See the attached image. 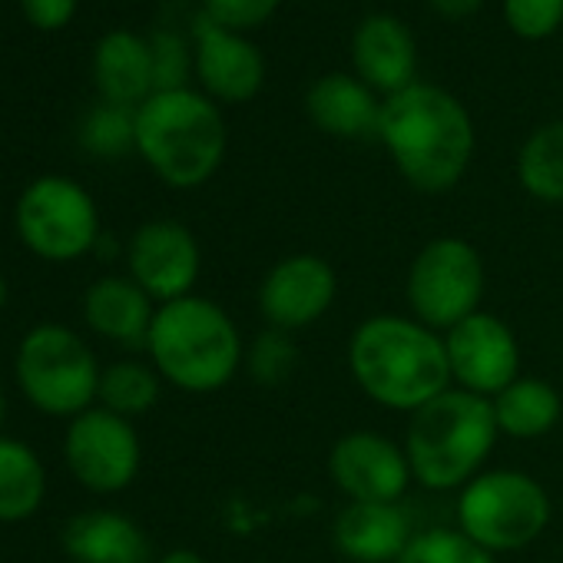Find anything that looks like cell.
<instances>
[{
	"label": "cell",
	"mask_w": 563,
	"mask_h": 563,
	"mask_svg": "<svg viewBox=\"0 0 563 563\" xmlns=\"http://www.w3.org/2000/svg\"><path fill=\"white\" fill-rule=\"evenodd\" d=\"M411 537V517L401 500H349L332 523V543L352 563H398Z\"/></svg>",
	"instance_id": "17"
},
{
	"label": "cell",
	"mask_w": 563,
	"mask_h": 563,
	"mask_svg": "<svg viewBox=\"0 0 563 563\" xmlns=\"http://www.w3.org/2000/svg\"><path fill=\"white\" fill-rule=\"evenodd\" d=\"M382 103L368 84L349 74H325L306 93L309 120L335 140H378Z\"/></svg>",
	"instance_id": "20"
},
{
	"label": "cell",
	"mask_w": 563,
	"mask_h": 563,
	"mask_svg": "<svg viewBox=\"0 0 563 563\" xmlns=\"http://www.w3.org/2000/svg\"><path fill=\"white\" fill-rule=\"evenodd\" d=\"M329 474L349 500L395 504L411 487V464L405 444L378 431H349L332 444Z\"/></svg>",
	"instance_id": "14"
},
{
	"label": "cell",
	"mask_w": 563,
	"mask_h": 563,
	"mask_svg": "<svg viewBox=\"0 0 563 563\" xmlns=\"http://www.w3.org/2000/svg\"><path fill=\"white\" fill-rule=\"evenodd\" d=\"M517 179L540 202H563V120H553L527 136L517 153Z\"/></svg>",
	"instance_id": "25"
},
{
	"label": "cell",
	"mask_w": 563,
	"mask_h": 563,
	"mask_svg": "<svg viewBox=\"0 0 563 563\" xmlns=\"http://www.w3.org/2000/svg\"><path fill=\"white\" fill-rule=\"evenodd\" d=\"M80 146L97 159H120L136 153V110L100 103L80 123Z\"/></svg>",
	"instance_id": "26"
},
{
	"label": "cell",
	"mask_w": 563,
	"mask_h": 563,
	"mask_svg": "<svg viewBox=\"0 0 563 563\" xmlns=\"http://www.w3.org/2000/svg\"><path fill=\"white\" fill-rule=\"evenodd\" d=\"M150 54H153V84H156V93H166V90H186V80H189V51L183 44V37L169 34V31H159L150 37Z\"/></svg>",
	"instance_id": "30"
},
{
	"label": "cell",
	"mask_w": 563,
	"mask_h": 563,
	"mask_svg": "<svg viewBox=\"0 0 563 563\" xmlns=\"http://www.w3.org/2000/svg\"><path fill=\"white\" fill-rule=\"evenodd\" d=\"M93 84L103 103L140 110L156 93L150 41L133 31L103 34L93 51Z\"/></svg>",
	"instance_id": "21"
},
{
	"label": "cell",
	"mask_w": 563,
	"mask_h": 563,
	"mask_svg": "<svg viewBox=\"0 0 563 563\" xmlns=\"http://www.w3.org/2000/svg\"><path fill=\"white\" fill-rule=\"evenodd\" d=\"M405 296L411 319L434 332H451L467 316L481 312L484 258L461 235L431 239L408 265Z\"/></svg>",
	"instance_id": "9"
},
{
	"label": "cell",
	"mask_w": 563,
	"mask_h": 563,
	"mask_svg": "<svg viewBox=\"0 0 563 563\" xmlns=\"http://www.w3.org/2000/svg\"><path fill=\"white\" fill-rule=\"evenodd\" d=\"M378 140L418 192L454 189L474 156V123L464 103L434 84H411L385 97Z\"/></svg>",
	"instance_id": "1"
},
{
	"label": "cell",
	"mask_w": 563,
	"mask_h": 563,
	"mask_svg": "<svg viewBox=\"0 0 563 563\" xmlns=\"http://www.w3.org/2000/svg\"><path fill=\"white\" fill-rule=\"evenodd\" d=\"M21 11L37 31H64L77 14V0H21Z\"/></svg>",
	"instance_id": "32"
},
{
	"label": "cell",
	"mask_w": 563,
	"mask_h": 563,
	"mask_svg": "<svg viewBox=\"0 0 563 563\" xmlns=\"http://www.w3.org/2000/svg\"><path fill=\"white\" fill-rule=\"evenodd\" d=\"M8 302H11V282H8L4 272H0V312L8 309Z\"/></svg>",
	"instance_id": "35"
},
{
	"label": "cell",
	"mask_w": 563,
	"mask_h": 563,
	"mask_svg": "<svg viewBox=\"0 0 563 563\" xmlns=\"http://www.w3.org/2000/svg\"><path fill=\"white\" fill-rule=\"evenodd\" d=\"M60 547L74 563H146L150 540L143 527L110 507L74 514L60 530Z\"/></svg>",
	"instance_id": "19"
},
{
	"label": "cell",
	"mask_w": 563,
	"mask_h": 563,
	"mask_svg": "<svg viewBox=\"0 0 563 563\" xmlns=\"http://www.w3.org/2000/svg\"><path fill=\"white\" fill-rule=\"evenodd\" d=\"M64 464L70 477L97 494L113 497L133 487L143 467V441L130 418H120L100 405L67 421Z\"/></svg>",
	"instance_id": "10"
},
{
	"label": "cell",
	"mask_w": 563,
	"mask_h": 563,
	"mask_svg": "<svg viewBox=\"0 0 563 563\" xmlns=\"http://www.w3.org/2000/svg\"><path fill=\"white\" fill-rule=\"evenodd\" d=\"M14 232L21 245L41 262H77L93 255L103 239L100 206L84 183L47 173L27 183L18 196Z\"/></svg>",
	"instance_id": "8"
},
{
	"label": "cell",
	"mask_w": 563,
	"mask_h": 563,
	"mask_svg": "<svg viewBox=\"0 0 563 563\" xmlns=\"http://www.w3.org/2000/svg\"><path fill=\"white\" fill-rule=\"evenodd\" d=\"M451 385L481 398L500 395L520 378V345L510 325L490 312H474L444 332Z\"/></svg>",
	"instance_id": "13"
},
{
	"label": "cell",
	"mask_w": 563,
	"mask_h": 563,
	"mask_svg": "<svg viewBox=\"0 0 563 563\" xmlns=\"http://www.w3.org/2000/svg\"><path fill=\"white\" fill-rule=\"evenodd\" d=\"M146 355L166 385L186 395H212L239 375L245 345L232 316L192 292L156 309Z\"/></svg>",
	"instance_id": "3"
},
{
	"label": "cell",
	"mask_w": 563,
	"mask_h": 563,
	"mask_svg": "<svg viewBox=\"0 0 563 563\" xmlns=\"http://www.w3.org/2000/svg\"><path fill=\"white\" fill-rule=\"evenodd\" d=\"M156 563H206V556L199 550H189V547H176V550H166Z\"/></svg>",
	"instance_id": "34"
},
{
	"label": "cell",
	"mask_w": 563,
	"mask_h": 563,
	"mask_svg": "<svg viewBox=\"0 0 563 563\" xmlns=\"http://www.w3.org/2000/svg\"><path fill=\"white\" fill-rule=\"evenodd\" d=\"M163 378L150 362L140 358H120L103 365L100 375V398L97 405L120 415V418H140L146 411L156 408L159 395H163Z\"/></svg>",
	"instance_id": "24"
},
{
	"label": "cell",
	"mask_w": 563,
	"mask_h": 563,
	"mask_svg": "<svg viewBox=\"0 0 563 563\" xmlns=\"http://www.w3.org/2000/svg\"><path fill=\"white\" fill-rule=\"evenodd\" d=\"M550 514V494L527 471H481L457 490V530L494 556L530 547Z\"/></svg>",
	"instance_id": "7"
},
{
	"label": "cell",
	"mask_w": 563,
	"mask_h": 563,
	"mask_svg": "<svg viewBox=\"0 0 563 563\" xmlns=\"http://www.w3.org/2000/svg\"><path fill=\"white\" fill-rule=\"evenodd\" d=\"M245 375L262 385V388H278L286 385L296 368H299V349L296 339L289 332L278 329H265L258 332L249 345H245V362H242Z\"/></svg>",
	"instance_id": "27"
},
{
	"label": "cell",
	"mask_w": 563,
	"mask_h": 563,
	"mask_svg": "<svg viewBox=\"0 0 563 563\" xmlns=\"http://www.w3.org/2000/svg\"><path fill=\"white\" fill-rule=\"evenodd\" d=\"M51 481L44 457L21 438L0 434V523H24L41 514Z\"/></svg>",
	"instance_id": "22"
},
{
	"label": "cell",
	"mask_w": 563,
	"mask_h": 563,
	"mask_svg": "<svg viewBox=\"0 0 563 563\" xmlns=\"http://www.w3.org/2000/svg\"><path fill=\"white\" fill-rule=\"evenodd\" d=\"M126 275L156 302H176L196 292L202 272V249L189 225L176 219H150L136 225L126 249Z\"/></svg>",
	"instance_id": "11"
},
{
	"label": "cell",
	"mask_w": 563,
	"mask_h": 563,
	"mask_svg": "<svg viewBox=\"0 0 563 563\" xmlns=\"http://www.w3.org/2000/svg\"><path fill=\"white\" fill-rule=\"evenodd\" d=\"M103 365L90 342L64 322H37L14 352V378L24 401L47 418H77L100 398Z\"/></svg>",
	"instance_id": "6"
},
{
	"label": "cell",
	"mask_w": 563,
	"mask_h": 563,
	"mask_svg": "<svg viewBox=\"0 0 563 563\" xmlns=\"http://www.w3.org/2000/svg\"><path fill=\"white\" fill-rule=\"evenodd\" d=\"M156 302L136 286L130 275L107 272L84 289L80 316L84 325L120 349H146V335L156 316Z\"/></svg>",
	"instance_id": "16"
},
{
	"label": "cell",
	"mask_w": 563,
	"mask_h": 563,
	"mask_svg": "<svg viewBox=\"0 0 563 563\" xmlns=\"http://www.w3.org/2000/svg\"><path fill=\"white\" fill-rule=\"evenodd\" d=\"M335 299H339V275L329 258L312 252L278 258L265 272L255 296L265 329H278L289 335L322 322L335 306Z\"/></svg>",
	"instance_id": "12"
},
{
	"label": "cell",
	"mask_w": 563,
	"mask_h": 563,
	"mask_svg": "<svg viewBox=\"0 0 563 563\" xmlns=\"http://www.w3.org/2000/svg\"><path fill=\"white\" fill-rule=\"evenodd\" d=\"M497 431L514 441H533L550 434L563 418V398L560 391L533 375H520L510 382L500 395L490 398Z\"/></svg>",
	"instance_id": "23"
},
{
	"label": "cell",
	"mask_w": 563,
	"mask_h": 563,
	"mask_svg": "<svg viewBox=\"0 0 563 563\" xmlns=\"http://www.w3.org/2000/svg\"><path fill=\"white\" fill-rule=\"evenodd\" d=\"M507 27L523 41H543L563 24V0H504Z\"/></svg>",
	"instance_id": "29"
},
{
	"label": "cell",
	"mask_w": 563,
	"mask_h": 563,
	"mask_svg": "<svg viewBox=\"0 0 563 563\" xmlns=\"http://www.w3.org/2000/svg\"><path fill=\"white\" fill-rule=\"evenodd\" d=\"M352 64H355L362 84H368L375 93L391 97L415 84L418 47H415L411 31L398 18L372 14L355 31Z\"/></svg>",
	"instance_id": "18"
},
{
	"label": "cell",
	"mask_w": 563,
	"mask_h": 563,
	"mask_svg": "<svg viewBox=\"0 0 563 563\" xmlns=\"http://www.w3.org/2000/svg\"><path fill=\"white\" fill-rule=\"evenodd\" d=\"M136 153L173 189H196L225 156V123L216 100L196 90L153 93L136 110Z\"/></svg>",
	"instance_id": "5"
},
{
	"label": "cell",
	"mask_w": 563,
	"mask_h": 563,
	"mask_svg": "<svg viewBox=\"0 0 563 563\" xmlns=\"http://www.w3.org/2000/svg\"><path fill=\"white\" fill-rule=\"evenodd\" d=\"M192 67L209 100L219 103H249L265 84L262 54L242 34L212 24L206 14L196 24Z\"/></svg>",
	"instance_id": "15"
},
{
	"label": "cell",
	"mask_w": 563,
	"mask_h": 563,
	"mask_svg": "<svg viewBox=\"0 0 563 563\" xmlns=\"http://www.w3.org/2000/svg\"><path fill=\"white\" fill-rule=\"evenodd\" d=\"M408 418L405 454L411 477L428 490H461L471 484L500 438L490 398L454 385Z\"/></svg>",
	"instance_id": "4"
},
{
	"label": "cell",
	"mask_w": 563,
	"mask_h": 563,
	"mask_svg": "<svg viewBox=\"0 0 563 563\" xmlns=\"http://www.w3.org/2000/svg\"><path fill=\"white\" fill-rule=\"evenodd\" d=\"M349 372L388 411L415 415L451 388L444 335L411 316H372L349 342Z\"/></svg>",
	"instance_id": "2"
},
{
	"label": "cell",
	"mask_w": 563,
	"mask_h": 563,
	"mask_svg": "<svg viewBox=\"0 0 563 563\" xmlns=\"http://www.w3.org/2000/svg\"><path fill=\"white\" fill-rule=\"evenodd\" d=\"M398 563H497L494 553L467 540L457 527H434L411 537Z\"/></svg>",
	"instance_id": "28"
},
{
	"label": "cell",
	"mask_w": 563,
	"mask_h": 563,
	"mask_svg": "<svg viewBox=\"0 0 563 563\" xmlns=\"http://www.w3.org/2000/svg\"><path fill=\"white\" fill-rule=\"evenodd\" d=\"M278 8V0H202V14L225 31H252L265 24Z\"/></svg>",
	"instance_id": "31"
},
{
	"label": "cell",
	"mask_w": 563,
	"mask_h": 563,
	"mask_svg": "<svg viewBox=\"0 0 563 563\" xmlns=\"http://www.w3.org/2000/svg\"><path fill=\"white\" fill-rule=\"evenodd\" d=\"M428 4L444 21H467L481 11L484 0H428Z\"/></svg>",
	"instance_id": "33"
},
{
	"label": "cell",
	"mask_w": 563,
	"mask_h": 563,
	"mask_svg": "<svg viewBox=\"0 0 563 563\" xmlns=\"http://www.w3.org/2000/svg\"><path fill=\"white\" fill-rule=\"evenodd\" d=\"M4 421H8V395L0 388V434H4Z\"/></svg>",
	"instance_id": "36"
}]
</instances>
